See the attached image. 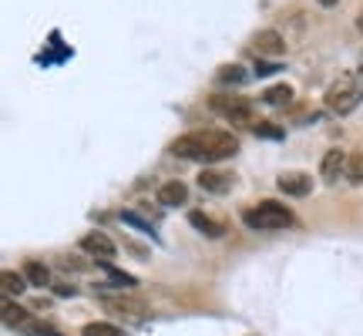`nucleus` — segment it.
I'll use <instances>...</instances> for the list:
<instances>
[{
	"instance_id": "obj_3",
	"label": "nucleus",
	"mask_w": 363,
	"mask_h": 336,
	"mask_svg": "<svg viewBox=\"0 0 363 336\" xmlns=\"http://www.w3.org/2000/svg\"><path fill=\"white\" fill-rule=\"evenodd\" d=\"M242 222H246L249 229H259V233H272V229H286L289 222H293V212L283 206V202H276V198H266L259 206H252L242 212Z\"/></svg>"
},
{
	"instance_id": "obj_16",
	"label": "nucleus",
	"mask_w": 363,
	"mask_h": 336,
	"mask_svg": "<svg viewBox=\"0 0 363 336\" xmlns=\"http://www.w3.org/2000/svg\"><path fill=\"white\" fill-rule=\"evenodd\" d=\"M30 320V313L21 310V306H13L11 299L4 303V326H11V330H21V326Z\"/></svg>"
},
{
	"instance_id": "obj_21",
	"label": "nucleus",
	"mask_w": 363,
	"mask_h": 336,
	"mask_svg": "<svg viewBox=\"0 0 363 336\" xmlns=\"http://www.w3.org/2000/svg\"><path fill=\"white\" fill-rule=\"evenodd\" d=\"M252 131H256V135H262V138H283V131L276 128V125H269V121H259Z\"/></svg>"
},
{
	"instance_id": "obj_6",
	"label": "nucleus",
	"mask_w": 363,
	"mask_h": 336,
	"mask_svg": "<svg viewBox=\"0 0 363 336\" xmlns=\"http://www.w3.org/2000/svg\"><path fill=\"white\" fill-rule=\"evenodd\" d=\"M279 192L293 195V198H306L313 192V175H306V172H283L279 175Z\"/></svg>"
},
{
	"instance_id": "obj_23",
	"label": "nucleus",
	"mask_w": 363,
	"mask_h": 336,
	"mask_svg": "<svg viewBox=\"0 0 363 336\" xmlns=\"http://www.w3.org/2000/svg\"><path fill=\"white\" fill-rule=\"evenodd\" d=\"M357 27H360V30H363V17H360V21H357Z\"/></svg>"
},
{
	"instance_id": "obj_8",
	"label": "nucleus",
	"mask_w": 363,
	"mask_h": 336,
	"mask_svg": "<svg viewBox=\"0 0 363 336\" xmlns=\"http://www.w3.org/2000/svg\"><path fill=\"white\" fill-rule=\"evenodd\" d=\"M199 189H202V192H212V195H225L229 189H233V175L206 168V172L199 175Z\"/></svg>"
},
{
	"instance_id": "obj_2",
	"label": "nucleus",
	"mask_w": 363,
	"mask_h": 336,
	"mask_svg": "<svg viewBox=\"0 0 363 336\" xmlns=\"http://www.w3.org/2000/svg\"><path fill=\"white\" fill-rule=\"evenodd\" d=\"M360 98H363V78L360 74H340L323 94L326 111H333V115H350V111H357Z\"/></svg>"
},
{
	"instance_id": "obj_9",
	"label": "nucleus",
	"mask_w": 363,
	"mask_h": 336,
	"mask_svg": "<svg viewBox=\"0 0 363 336\" xmlns=\"http://www.w3.org/2000/svg\"><path fill=\"white\" fill-rule=\"evenodd\" d=\"M343 168H347V152H340V148H330L323 155V165H320V175H323V181H333L343 175Z\"/></svg>"
},
{
	"instance_id": "obj_10",
	"label": "nucleus",
	"mask_w": 363,
	"mask_h": 336,
	"mask_svg": "<svg viewBox=\"0 0 363 336\" xmlns=\"http://www.w3.org/2000/svg\"><path fill=\"white\" fill-rule=\"evenodd\" d=\"M81 249H84V252H91V256H101V259H111V256H115V242H111V239H108L104 233L81 235Z\"/></svg>"
},
{
	"instance_id": "obj_4",
	"label": "nucleus",
	"mask_w": 363,
	"mask_h": 336,
	"mask_svg": "<svg viewBox=\"0 0 363 336\" xmlns=\"http://www.w3.org/2000/svg\"><path fill=\"white\" fill-rule=\"evenodd\" d=\"M212 111H219L233 125H249V128L259 125L256 111H252V101H246V98H212Z\"/></svg>"
},
{
	"instance_id": "obj_11",
	"label": "nucleus",
	"mask_w": 363,
	"mask_h": 336,
	"mask_svg": "<svg viewBox=\"0 0 363 336\" xmlns=\"http://www.w3.org/2000/svg\"><path fill=\"white\" fill-rule=\"evenodd\" d=\"M185 198H189L185 181H162V185H158V202H162V206L179 208V206H185Z\"/></svg>"
},
{
	"instance_id": "obj_19",
	"label": "nucleus",
	"mask_w": 363,
	"mask_h": 336,
	"mask_svg": "<svg viewBox=\"0 0 363 336\" xmlns=\"http://www.w3.org/2000/svg\"><path fill=\"white\" fill-rule=\"evenodd\" d=\"M249 74H246V67L242 65H222L219 67V81L222 84H242Z\"/></svg>"
},
{
	"instance_id": "obj_1",
	"label": "nucleus",
	"mask_w": 363,
	"mask_h": 336,
	"mask_svg": "<svg viewBox=\"0 0 363 336\" xmlns=\"http://www.w3.org/2000/svg\"><path fill=\"white\" fill-rule=\"evenodd\" d=\"M235 152H239V138L233 131H189L172 142V155L189 158V162H206V165L225 162Z\"/></svg>"
},
{
	"instance_id": "obj_15",
	"label": "nucleus",
	"mask_w": 363,
	"mask_h": 336,
	"mask_svg": "<svg viewBox=\"0 0 363 336\" xmlns=\"http://www.w3.org/2000/svg\"><path fill=\"white\" fill-rule=\"evenodd\" d=\"M24 276H27V283H30V286H40V289L51 283V269H48L44 262H34V259H30V262L24 266Z\"/></svg>"
},
{
	"instance_id": "obj_13",
	"label": "nucleus",
	"mask_w": 363,
	"mask_h": 336,
	"mask_svg": "<svg viewBox=\"0 0 363 336\" xmlns=\"http://www.w3.org/2000/svg\"><path fill=\"white\" fill-rule=\"evenodd\" d=\"M289 101H293V88L289 84H272V88L262 91V104H269V108H279V104Z\"/></svg>"
},
{
	"instance_id": "obj_5",
	"label": "nucleus",
	"mask_w": 363,
	"mask_h": 336,
	"mask_svg": "<svg viewBox=\"0 0 363 336\" xmlns=\"http://www.w3.org/2000/svg\"><path fill=\"white\" fill-rule=\"evenodd\" d=\"M104 310H108V316H125V320H145L148 316V306H145L142 299L135 296H104Z\"/></svg>"
},
{
	"instance_id": "obj_22",
	"label": "nucleus",
	"mask_w": 363,
	"mask_h": 336,
	"mask_svg": "<svg viewBox=\"0 0 363 336\" xmlns=\"http://www.w3.org/2000/svg\"><path fill=\"white\" fill-rule=\"evenodd\" d=\"M320 4H323V7H333V4H337V0H320Z\"/></svg>"
},
{
	"instance_id": "obj_7",
	"label": "nucleus",
	"mask_w": 363,
	"mask_h": 336,
	"mask_svg": "<svg viewBox=\"0 0 363 336\" xmlns=\"http://www.w3.org/2000/svg\"><path fill=\"white\" fill-rule=\"evenodd\" d=\"M252 51L259 54V57H279V54L286 51V44L276 30H259V34L252 38Z\"/></svg>"
},
{
	"instance_id": "obj_14",
	"label": "nucleus",
	"mask_w": 363,
	"mask_h": 336,
	"mask_svg": "<svg viewBox=\"0 0 363 336\" xmlns=\"http://www.w3.org/2000/svg\"><path fill=\"white\" fill-rule=\"evenodd\" d=\"M343 179L350 185H363V152H347V168H343Z\"/></svg>"
},
{
	"instance_id": "obj_12",
	"label": "nucleus",
	"mask_w": 363,
	"mask_h": 336,
	"mask_svg": "<svg viewBox=\"0 0 363 336\" xmlns=\"http://www.w3.org/2000/svg\"><path fill=\"white\" fill-rule=\"evenodd\" d=\"M189 222H192V229H199L208 239H222V225L216 219H208L206 212H189Z\"/></svg>"
},
{
	"instance_id": "obj_18",
	"label": "nucleus",
	"mask_w": 363,
	"mask_h": 336,
	"mask_svg": "<svg viewBox=\"0 0 363 336\" xmlns=\"http://www.w3.org/2000/svg\"><path fill=\"white\" fill-rule=\"evenodd\" d=\"M81 336H128V333L115 323H84L81 326Z\"/></svg>"
},
{
	"instance_id": "obj_20",
	"label": "nucleus",
	"mask_w": 363,
	"mask_h": 336,
	"mask_svg": "<svg viewBox=\"0 0 363 336\" xmlns=\"http://www.w3.org/2000/svg\"><path fill=\"white\" fill-rule=\"evenodd\" d=\"M121 222H125V225H135V229H142V233H152V225H148L145 219H138L135 212H121ZM152 235H155V233H152Z\"/></svg>"
},
{
	"instance_id": "obj_17",
	"label": "nucleus",
	"mask_w": 363,
	"mask_h": 336,
	"mask_svg": "<svg viewBox=\"0 0 363 336\" xmlns=\"http://www.w3.org/2000/svg\"><path fill=\"white\" fill-rule=\"evenodd\" d=\"M0 286H4V293H7V296H21V293H24L27 289V276H17V272H4V276H0Z\"/></svg>"
}]
</instances>
